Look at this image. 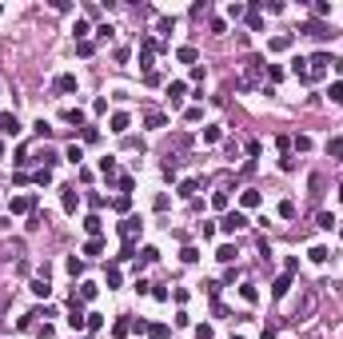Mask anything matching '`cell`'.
Here are the masks:
<instances>
[{"label": "cell", "mask_w": 343, "mask_h": 339, "mask_svg": "<svg viewBox=\"0 0 343 339\" xmlns=\"http://www.w3.org/2000/svg\"><path fill=\"white\" fill-rule=\"evenodd\" d=\"M144 232V224H140V215H128V220L120 224V235H124V243H136V235Z\"/></svg>", "instance_id": "1"}, {"label": "cell", "mask_w": 343, "mask_h": 339, "mask_svg": "<svg viewBox=\"0 0 343 339\" xmlns=\"http://www.w3.org/2000/svg\"><path fill=\"white\" fill-rule=\"evenodd\" d=\"M220 228H224L228 235H236V232H243V228H247V215H243V211H228Z\"/></svg>", "instance_id": "2"}, {"label": "cell", "mask_w": 343, "mask_h": 339, "mask_svg": "<svg viewBox=\"0 0 343 339\" xmlns=\"http://www.w3.org/2000/svg\"><path fill=\"white\" fill-rule=\"evenodd\" d=\"M307 64H311V68H307V80H311V76H323V72L331 68V56H327V52H316Z\"/></svg>", "instance_id": "3"}, {"label": "cell", "mask_w": 343, "mask_h": 339, "mask_svg": "<svg viewBox=\"0 0 343 339\" xmlns=\"http://www.w3.org/2000/svg\"><path fill=\"white\" fill-rule=\"evenodd\" d=\"M303 32H307V36H316V40H323V36H331V28H327L323 20H307V24H303Z\"/></svg>", "instance_id": "4"}, {"label": "cell", "mask_w": 343, "mask_h": 339, "mask_svg": "<svg viewBox=\"0 0 343 339\" xmlns=\"http://www.w3.org/2000/svg\"><path fill=\"white\" fill-rule=\"evenodd\" d=\"M8 208H12L16 215H20V211H32V208H36V196H12V204H8Z\"/></svg>", "instance_id": "5"}, {"label": "cell", "mask_w": 343, "mask_h": 339, "mask_svg": "<svg viewBox=\"0 0 343 339\" xmlns=\"http://www.w3.org/2000/svg\"><path fill=\"white\" fill-rule=\"evenodd\" d=\"M52 88H56V92H76V76H72V72L56 76V80H52Z\"/></svg>", "instance_id": "6"}, {"label": "cell", "mask_w": 343, "mask_h": 339, "mask_svg": "<svg viewBox=\"0 0 343 339\" xmlns=\"http://www.w3.org/2000/svg\"><path fill=\"white\" fill-rule=\"evenodd\" d=\"M60 204H64V211L72 215V211H76V204H80V192H76V188H64V196H60Z\"/></svg>", "instance_id": "7"}, {"label": "cell", "mask_w": 343, "mask_h": 339, "mask_svg": "<svg viewBox=\"0 0 343 339\" xmlns=\"http://www.w3.org/2000/svg\"><path fill=\"white\" fill-rule=\"evenodd\" d=\"M288 291H291V275L284 271V275H279V280H275V287H271V295H275V299H284Z\"/></svg>", "instance_id": "8"}, {"label": "cell", "mask_w": 343, "mask_h": 339, "mask_svg": "<svg viewBox=\"0 0 343 339\" xmlns=\"http://www.w3.org/2000/svg\"><path fill=\"white\" fill-rule=\"evenodd\" d=\"M0 132H4V136H16V132H20V120L4 112V116H0Z\"/></svg>", "instance_id": "9"}, {"label": "cell", "mask_w": 343, "mask_h": 339, "mask_svg": "<svg viewBox=\"0 0 343 339\" xmlns=\"http://www.w3.org/2000/svg\"><path fill=\"white\" fill-rule=\"evenodd\" d=\"M32 295H40V299H48V295H52V287H48V275H36V280H32Z\"/></svg>", "instance_id": "10"}, {"label": "cell", "mask_w": 343, "mask_h": 339, "mask_svg": "<svg viewBox=\"0 0 343 339\" xmlns=\"http://www.w3.org/2000/svg\"><path fill=\"white\" fill-rule=\"evenodd\" d=\"M100 228H104V224H100V215H88V220H84V232H88L92 239H100Z\"/></svg>", "instance_id": "11"}, {"label": "cell", "mask_w": 343, "mask_h": 339, "mask_svg": "<svg viewBox=\"0 0 343 339\" xmlns=\"http://www.w3.org/2000/svg\"><path fill=\"white\" fill-rule=\"evenodd\" d=\"M327 156H331V160H343V140H339V136L327 140Z\"/></svg>", "instance_id": "12"}, {"label": "cell", "mask_w": 343, "mask_h": 339, "mask_svg": "<svg viewBox=\"0 0 343 339\" xmlns=\"http://www.w3.org/2000/svg\"><path fill=\"white\" fill-rule=\"evenodd\" d=\"M327 96H331V104H335V108H343V80H335V84L327 88Z\"/></svg>", "instance_id": "13"}, {"label": "cell", "mask_w": 343, "mask_h": 339, "mask_svg": "<svg viewBox=\"0 0 343 339\" xmlns=\"http://www.w3.org/2000/svg\"><path fill=\"white\" fill-rule=\"evenodd\" d=\"M196 192H200V180H184V183H180V196H184V200H192Z\"/></svg>", "instance_id": "14"}, {"label": "cell", "mask_w": 343, "mask_h": 339, "mask_svg": "<svg viewBox=\"0 0 343 339\" xmlns=\"http://www.w3.org/2000/svg\"><path fill=\"white\" fill-rule=\"evenodd\" d=\"M112 132H120V136L128 132V112H116V116H112Z\"/></svg>", "instance_id": "15"}, {"label": "cell", "mask_w": 343, "mask_h": 339, "mask_svg": "<svg viewBox=\"0 0 343 339\" xmlns=\"http://www.w3.org/2000/svg\"><path fill=\"white\" fill-rule=\"evenodd\" d=\"M68 275H72V280H76V275H84V260H76V256H68Z\"/></svg>", "instance_id": "16"}, {"label": "cell", "mask_w": 343, "mask_h": 339, "mask_svg": "<svg viewBox=\"0 0 343 339\" xmlns=\"http://www.w3.org/2000/svg\"><path fill=\"white\" fill-rule=\"evenodd\" d=\"M239 204H243V208H260V192H252V188H247V192L239 196Z\"/></svg>", "instance_id": "17"}, {"label": "cell", "mask_w": 343, "mask_h": 339, "mask_svg": "<svg viewBox=\"0 0 343 339\" xmlns=\"http://www.w3.org/2000/svg\"><path fill=\"white\" fill-rule=\"evenodd\" d=\"M316 224H319L323 232H331V228H335V215H331V211H319V215H316Z\"/></svg>", "instance_id": "18"}, {"label": "cell", "mask_w": 343, "mask_h": 339, "mask_svg": "<svg viewBox=\"0 0 343 339\" xmlns=\"http://www.w3.org/2000/svg\"><path fill=\"white\" fill-rule=\"evenodd\" d=\"M239 295H243V303H256V299H260L256 284H243V287H239Z\"/></svg>", "instance_id": "19"}, {"label": "cell", "mask_w": 343, "mask_h": 339, "mask_svg": "<svg viewBox=\"0 0 343 339\" xmlns=\"http://www.w3.org/2000/svg\"><path fill=\"white\" fill-rule=\"evenodd\" d=\"M215 260H220V263H232V260H236V248H232V243H224V248L215 252Z\"/></svg>", "instance_id": "20"}, {"label": "cell", "mask_w": 343, "mask_h": 339, "mask_svg": "<svg viewBox=\"0 0 343 339\" xmlns=\"http://www.w3.org/2000/svg\"><path fill=\"white\" fill-rule=\"evenodd\" d=\"M176 56H180V60H184V64H196V48H192V44H184V48H180V52H176Z\"/></svg>", "instance_id": "21"}, {"label": "cell", "mask_w": 343, "mask_h": 339, "mask_svg": "<svg viewBox=\"0 0 343 339\" xmlns=\"http://www.w3.org/2000/svg\"><path fill=\"white\" fill-rule=\"evenodd\" d=\"M311 12H316V20H323V16L331 12V4H327V0H316V4H311Z\"/></svg>", "instance_id": "22"}, {"label": "cell", "mask_w": 343, "mask_h": 339, "mask_svg": "<svg viewBox=\"0 0 343 339\" xmlns=\"http://www.w3.org/2000/svg\"><path fill=\"white\" fill-rule=\"evenodd\" d=\"M184 92H188L184 84H168V96H172V104H180V100H184Z\"/></svg>", "instance_id": "23"}, {"label": "cell", "mask_w": 343, "mask_h": 339, "mask_svg": "<svg viewBox=\"0 0 343 339\" xmlns=\"http://www.w3.org/2000/svg\"><path fill=\"white\" fill-rule=\"evenodd\" d=\"M307 256H311V263H327V256H331V252H327V248H311Z\"/></svg>", "instance_id": "24"}, {"label": "cell", "mask_w": 343, "mask_h": 339, "mask_svg": "<svg viewBox=\"0 0 343 339\" xmlns=\"http://www.w3.org/2000/svg\"><path fill=\"white\" fill-rule=\"evenodd\" d=\"M100 252H104L100 239H88V243H84V256H100Z\"/></svg>", "instance_id": "25"}, {"label": "cell", "mask_w": 343, "mask_h": 339, "mask_svg": "<svg viewBox=\"0 0 343 339\" xmlns=\"http://www.w3.org/2000/svg\"><path fill=\"white\" fill-rule=\"evenodd\" d=\"M211 208L224 211V208H228V192H215V196H211Z\"/></svg>", "instance_id": "26"}, {"label": "cell", "mask_w": 343, "mask_h": 339, "mask_svg": "<svg viewBox=\"0 0 343 339\" xmlns=\"http://www.w3.org/2000/svg\"><path fill=\"white\" fill-rule=\"evenodd\" d=\"M72 36H76V40L88 36V20H76V24H72Z\"/></svg>", "instance_id": "27"}, {"label": "cell", "mask_w": 343, "mask_h": 339, "mask_svg": "<svg viewBox=\"0 0 343 339\" xmlns=\"http://www.w3.org/2000/svg\"><path fill=\"white\" fill-rule=\"evenodd\" d=\"M284 48H291V36H275L271 40V52H284Z\"/></svg>", "instance_id": "28"}, {"label": "cell", "mask_w": 343, "mask_h": 339, "mask_svg": "<svg viewBox=\"0 0 343 339\" xmlns=\"http://www.w3.org/2000/svg\"><path fill=\"white\" fill-rule=\"evenodd\" d=\"M291 72H295L299 80H307V60H291Z\"/></svg>", "instance_id": "29"}, {"label": "cell", "mask_w": 343, "mask_h": 339, "mask_svg": "<svg viewBox=\"0 0 343 339\" xmlns=\"http://www.w3.org/2000/svg\"><path fill=\"white\" fill-rule=\"evenodd\" d=\"M64 120H68V124H84V112H80V108H68Z\"/></svg>", "instance_id": "30"}, {"label": "cell", "mask_w": 343, "mask_h": 339, "mask_svg": "<svg viewBox=\"0 0 343 339\" xmlns=\"http://www.w3.org/2000/svg\"><path fill=\"white\" fill-rule=\"evenodd\" d=\"M164 124H168V120L160 112H148V128H164Z\"/></svg>", "instance_id": "31"}, {"label": "cell", "mask_w": 343, "mask_h": 339, "mask_svg": "<svg viewBox=\"0 0 343 339\" xmlns=\"http://www.w3.org/2000/svg\"><path fill=\"white\" fill-rule=\"evenodd\" d=\"M279 215H284V220H291V215H295V204H291V200H284V204H279Z\"/></svg>", "instance_id": "32"}, {"label": "cell", "mask_w": 343, "mask_h": 339, "mask_svg": "<svg viewBox=\"0 0 343 339\" xmlns=\"http://www.w3.org/2000/svg\"><path fill=\"white\" fill-rule=\"evenodd\" d=\"M279 168H284V172H295V156H291V152H284V160H279Z\"/></svg>", "instance_id": "33"}, {"label": "cell", "mask_w": 343, "mask_h": 339, "mask_svg": "<svg viewBox=\"0 0 343 339\" xmlns=\"http://www.w3.org/2000/svg\"><path fill=\"white\" fill-rule=\"evenodd\" d=\"M180 260H184V263H196V260H200V252H196V248H184V252H180Z\"/></svg>", "instance_id": "34"}, {"label": "cell", "mask_w": 343, "mask_h": 339, "mask_svg": "<svg viewBox=\"0 0 343 339\" xmlns=\"http://www.w3.org/2000/svg\"><path fill=\"white\" fill-rule=\"evenodd\" d=\"M96 291H100L96 284H84V287H80V299H96Z\"/></svg>", "instance_id": "35"}, {"label": "cell", "mask_w": 343, "mask_h": 339, "mask_svg": "<svg viewBox=\"0 0 343 339\" xmlns=\"http://www.w3.org/2000/svg\"><path fill=\"white\" fill-rule=\"evenodd\" d=\"M220 136H224L220 128H204V144H215V140H220Z\"/></svg>", "instance_id": "36"}, {"label": "cell", "mask_w": 343, "mask_h": 339, "mask_svg": "<svg viewBox=\"0 0 343 339\" xmlns=\"http://www.w3.org/2000/svg\"><path fill=\"white\" fill-rule=\"evenodd\" d=\"M76 52H80V56H92V52H96V44H92V40H80Z\"/></svg>", "instance_id": "37"}, {"label": "cell", "mask_w": 343, "mask_h": 339, "mask_svg": "<svg viewBox=\"0 0 343 339\" xmlns=\"http://www.w3.org/2000/svg\"><path fill=\"white\" fill-rule=\"evenodd\" d=\"M132 188H136V180H132V176H120V192H124V196H128Z\"/></svg>", "instance_id": "38"}, {"label": "cell", "mask_w": 343, "mask_h": 339, "mask_svg": "<svg viewBox=\"0 0 343 339\" xmlns=\"http://www.w3.org/2000/svg\"><path fill=\"white\" fill-rule=\"evenodd\" d=\"M100 172L112 180V176H116V160H100Z\"/></svg>", "instance_id": "39"}, {"label": "cell", "mask_w": 343, "mask_h": 339, "mask_svg": "<svg viewBox=\"0 0 343 339\" xmlns=\"http://www.w3.org/2000/svg\"><path fill=\"white\" fill-rule=\"evenodd\" d=\"M196 339H215V331H211L208 323H200V327H196Z\"/></svg>", "instance_id": "40"}, {"label": "cell", "mask_w": 343, "mask_h": 339, "mask_svg": "<svg viewBox=\"0 0 343 339\" xmlns=\"http://www.w3.org/2000/svg\"><path fill=\"white\" fill-rule=\"evenodd\" d=\"M128 204H132L128 196H116V200H112V208H116V211H128Z\"/></svg>", "instance_id": "41"}, {"label": "cell", "mask_w": 343, "mask_h": 339, "mask_svg": "<svg viewBox=\"0 0 343 339\" xmlns=\"http://www.w3.org/2000/svg\"><path fill=\"white\" fill-rule=\"evenodd\" d=\"M128 331H132V323H128V319H116V335H120V339L128 335Z\"/></svg>", "instance_id": "42"}, {"label": "cell", "mask_w": 343, "mask_h": 339, "mask_svg": "<svg viewBox=\"0 0 343 339\" xmlns=\"http://www.w3.org/2000/svg\"><path fill=\"white\" fill-rule=\"evenodd\" d=\"M152 339H168V327L164 323H152Z\"/></svg>", "instance_id": "43"}, {"label": "cell", "mask_w": 343, "mask_h": 339, "mask_svg": "<svg viewBox=\"0 0 343 339\" xmlns=\"http://www.w3.org/2000/svg\"><path fill=\"white\" fill-rule=\"evenodd\" d=\"M260 339H279V335H275L271 327H264V335H260Z\"/></svg>", "instance_id": "44"}, {"label": "cell", "mask_w": 343, "mask_h": 339, "mask_svg": "<svg viewBox=\"0 0 343 339\" xmlns=\"http://www.w3.org/2000/svg\"><path fill=\"white\" fill-rule=\"evenodd\" d=\"M0 156H4V144H0Z\"/></svg>", "instance_id": "45"}, {"label": "cell", "mask_w": 343, "mask_h": 339, "mask_svg": "<svg viewBox=\"0 0 343 339\" xmlns=\"http://www.w3.org/2000/svg\"><path fill=\"white\" fill-rule=\"evenodd\" d=\"M339 239H343V228H339Z\"/></svg>", "instance_id": "46"}, {"label": "cell", "mask_w": 343, "mask_h": 339, "mask_svg": "<svg viewBox=\"0 0 343 339\" xmlns=\"http://www.w3.org/2000/svg\"><path fill=\"white\" fill-rule=\"evenodd\" d=\"M232 339H243V335H232Z\"/></svg>", "instance_id": "47"}, {"label": "cell", "mask_w": 343, "mask_h": 339, "mask_svg": "<svg viewBox=\"0 0 343 339\" xmlns=\"http://www.w3.org/2000/svg\"><path fill=\"white\" fill-rule=\"evenodd\" d=\"M339 200H343V196H339Z\"/></svg>", "instance_id": "48"}]
</instances>
